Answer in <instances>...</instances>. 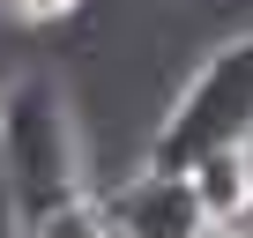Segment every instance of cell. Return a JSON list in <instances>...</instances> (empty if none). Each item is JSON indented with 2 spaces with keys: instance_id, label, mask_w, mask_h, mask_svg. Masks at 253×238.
<instances>
[{
  "instance_id": "cell-1",
  "label": "cell",
  "mask_w": 253,
  "mask_h": 238,
  "mask_svg": "<svg viewBox=\"0 0 253 238\" xmlns=\"http://www.w3.org/2000/svg\"><path fill=\"white\" fill-rule=\"evenodd\" d=\"M89 194V142L75 97L52 67H23L0 82V201L15 208V231L60 201Z\"/></svg>"
},
{
  "instance_id": "cell-2",
  "label": "cell",
  "mask_w": 253,
  "mask_h": 238,
  "mask_svg": "<svg viewBox=\"0 0 253 238\" xmlns=\"http://www.w3.org/2000/svg\"><path fill=\"white\" fill-rule=\"evenodd\" d=\"M231 142H253V30L209 45L186 67V82L171 89V104L149 119L142 164L194 171L209 149H231Z\"/></svg>"
},
{
  "instance_id": "cell-3",
  "label": "cell",
  "mask_w": 253,
  "mask_h": 238,
  "mask_svg": "<svg viewBox=\"0 0 253 238\" xmlns=\"http://www.w3.org/2000/svg\"><path fill=\"white\" fill-rule=\"evenodd\" d=\"M104 201H112L119 238H231V231L201 208V194H194L186 171L134 164V171L119 179V194H104Z\"/></svg>"
},
{
  "instance_id": "cell-4",
  "label": "cell",
  "mask_w": 253,
  "mask_h": 238,
  "mask_svg": "<svg viewBox=\"0 0 253 238\" xmlns=\"http://www.w3.org/2000/svg\"><path fill=\"white\" fill-rule=\"evenodd\" d=\"M194 194H201V208L223 223V231H246L253 223V142H231V149H209L194 171Z\"/></svg>"
},
{
  "instance_id": "cell-5",
  "label": "cell",
  "mask_w": 253,
  "mask_h": 238,
  "mask_svg": "<svg viewBox=\"0 0 253 238\" xmlns=\"http://www.w3.org/2000/svg\"><path fill=\"white\" fill-rule=\"evenodd\" d=\"M23 238H119V223H112V201H104V194H75V201L30 216Z\"/></svg>"
},
{
  "instance_id": "cell-6",
  "label": "cell",
  "mask_w": 253,
  "mask_h": 238,
  "mask_svg": "<svg viewBox=\"0 0 253 238\" xmlns=\"http://www.w3.org/2000/svg\"><path fill=\"white\" fill-rule=\"evenodd\" d=\"M75 8H82V0H0V15L23 23V30H52V23H67Z\"/></svg>"
},
{
  "instance_id": "cell-7",
  "label": "cell",
  "mask_w": 253,
  "mask_h": 238,
  "mask_svg": "<svg viewBox=\"0 0 253 238\" xmlns=\"http://www.w3.org/2000/svg\"><path fill=\"white\" fill-rule=\"evenodd\" d=\"M231 238H253V231H231Z\"/></svg>"
}]
</instances>
